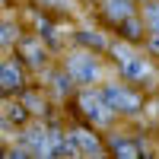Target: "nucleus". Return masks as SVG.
Wrapping results in <instances>:
<instances>
[{"label":"nucleus","instance_id":"9","mask_svg":"<svg viewBox=\"0 0 159 159\" xmlns=\"http://www.w3.org/2000/svg\"><path fill=\"white\" fill-rule=\"evenodd\" d=\"M143 22H147L153 32H159V3H147V13H143Z\"/></svg>","mask_w":159,"mask_h":159},{"label":"nucleus","instance_id":"6","mask_svg":"<svg viewBox=\"0 0 159 159\" xmlns=\"http://www.w3.org/2000/svg\"><path fill=\"white\" fill-rule=\"evenodd\" d=\"M105 16L115 22H124L130 16V0H105Z\"/></svg>","mask_w":159,"mask_h":159},{"label":"nucleus","instance_id":"1","mask_svg":"<svg viewBox=\"0 0 159 159\" xmlns=\"http://www.w3.org/2000/svg\"><path fill=\"white\" fill-rule=\"evenodd\" d=\"M67 76L70 80H80V83H92L99 76V61L89 57V54H70L67 61Z\"/></svg>","mask_w":159,"mask_h":159},{"label":"nucleus","instance_id":"7","mask_svg":"<svg viewBox=\"0 0 159 159\" xmlns=\"http://www.w3.org/2000/svg\"><path fill=\"white\" fill-rule=\"evenodd\" d=\"M70 140H73V147H76V150H83V153H96V150H99V140L92 137L89 130H73Z\"/></svg>","mask_w":159,"mask_h":159},{"label":"nucleus","instance_id":"13","mask_svg":"<svg viewBox=\"0 0 159 159\" xmlns=\"http://www.w3.org/2000/svg\"><path fill=\"white\" fill-rule=\"evenodd\" d=\"M115 54L121 57V61H127V57H134V54H130V48H124V45H118V48H115Z\"/></svg>","mask_w":159,"mask_h":159},{"label":"nucleus","instance_id":"8","mask_svg":"<svg viewBox=\"0 0 159 159\" xmlns=\"http://www.w3.org/2000/svg\"><path fill=\"white\" fill-rule=\"evenodd\" d=\"M19 51L25 54V61H29V64H35V67H38V64H45V48L38 45V42H22Z\"/></svg>","mask_w":159,"mask_h":159},{"label":"nucleus","instance_id":"5","mask_svg":"<svg viewBox=\"0 0 159 159\" xmlns=\"http://www.w3.org/2000/svg\"><path fill=\"white\" fill-rule=\"evenodd\" d=\"M121 73H124L127 80H147V76H150V64L140 61V57H127V61L121 64Z\"/></svg>","mask_w":159,"mask_h":159},{"label":"nucleus","instance_id":"3","mask_svg":"<svg viewBox=\"0 0 159 159\" xmlns=\"http://www.w3.org/2000/svg\"><path fill=\"white\" fill-rule=\"evenodd\" d=\"M80 105L86 108V118H92V121H99V124H108L111 115H115L108 105H105V99L96 96V92H83V96H80Z\"/></svg>","mask_w":159,"mask_h":159},{"label":"nucleus","instance_id":"4","mask_svg":"<svg viewBox=\"0 0 159 159\" xmlns=\"http://www.w3.org/2000/svg\"><path fill=\"white\" fill-rule=\"evenodd\" d=\"M22 86V73H19V64L16 61H7L0 64V92H13Z\"/></svg>","mask_w":159,"mask_h":159},{"label":"nucleus","instance_id":"12","mask_svg":"<svg viewBox=\"0 0 159 159\" xmlns=\"http://www.w3.org/2000/svg\"><path fill=\"white\" fill-rule=\"evenodd\" d=\"M10 38H13V29H10V25H0V45L10 42Z\"/></svg>","mask_w":159,"mask_h":159},{"label":"nucleus","instance_id":"2","mask_svg":"<svg viewBox=\"0 0 159 159\" xmlns=\"http://www.w3.org/2000/svg\"><path fill=\"white\" fill-rule=\"evenodd\" d=\"M102 99H105V105H108L111 111H137L140 108V99L134 96V92L121 89V86H105Z\"/></svg>","mask_w":159,"mask_h":159},{"label":"nucleus","instance_id":"11","mask_svg":"<svg viewBox=\"0 0 159 159\" xmlns=\"http://www.w3.org/2000/svg\"><path fill=\"white\" fill-rule=\"evenodd\" d=\"M80 38H83V45H96V48H102V45H105L99 32H96V35H92V32H83V35H80Z\"/></svg>","mask_w":159,"mask_h":159},{"label":"nucleus","instance_id":"10","mask_svg":"<svg viewBox=\"0 0 159 159\" xmlns=\"http://www.w3.org/2000/svg\"><path fill=\"white\" fill-rule=\"evenodd\" d=\"M111 150H115L118 156H137V153H140L137 147H130V143H127V140H121V137H118V140L111 143Z\"/></svg>","mask_w":159,"mask_h":159}]
</instances>
